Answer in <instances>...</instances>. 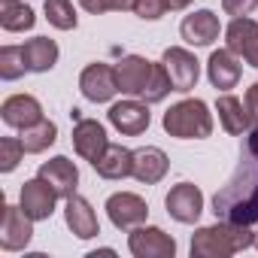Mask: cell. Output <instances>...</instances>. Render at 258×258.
Here are the masks:
<instances>
[{"instance_id": "obj_37", "label": "cell", "mask_w": 258, "mask_h": 258, "mask_svg": "<svg viewBox=\"0 0 258 258\" xmlns=\"http://www.w3.org/2000/svg\"><path fill=\"white\" fill-rule=\"evenodd\" d=\"M255 249H258V231H255Z\"/></svg>"}, {"instance_id": "obj_10", "label": "cell", "mask_w": 258, "mask_h": 258, "mask_svg": "<svg viewBox=\"0 0 258 258\" xmlns=\"http://www.w3.org/2000/svg\"><path fill=\"white\" fill-rule=\"evenodd\" d=\"M106 118H109V124L115 127V131L124 134V137L143 134L146 127H149V121H152L146 100H121V103H112L109 112H106Z\"/></svg>"}, {"instance_id": "obj_29", "label": "cell", "mask_w": 258, "mask_h": 258, "mask_svg": "<svg viewBox=\"0 0 258 258\" xmlns=\"http://www.w3.org/2000/svg\"><path fill=\"white\" fill-rule=\"evenodd\" d=\"M22 158H25V146H22L19 137H4L0 140V173H13Z\"/></svg>"}, {"instance_id": "obj_14", "label": "cell", "mask_w": 258, "mask_h": 258, "mask_svg": "<svg viewBox=\"0 0 258 258\" xmlns=\"http://www.w3.org/2000/svg\"><path fill=\"white\" fill-rule=\"evenodd\" d=\"M0 118L16 131H25V127L43 121V106L34 94H10L0 103Z\"/></svg>"}, {"instance_id": "obj_3", "label": "cell", "mask_w": 258, "mask_h": 258, "mask_svg": "<svg viewBox=\"0 0 258 258\" xmlns=\"http://www.w3.org/2000/svg\"><path fill=\"white\" fill-rule=\"evenodd\" d=\"M161 124H164V131L170 137H176V140H207L213 134V112H210V106L204 100L188 97V100L173 103L164 112Z\"/></svg>"}, {"instance_id": "obj_22", "label": "cell", "mask_w": 258, "mask_h": 258, "mask_svg": "<svg viewBox=\"0 0 258 258\" xmlns=\"http://www.w3.org/2000/svg\"><path fill=\"white\" fill-rule=\"evenodd\" d=\"M25 61H28V73H49L58 64V43L49 37H34L25 46Z\"/></svg>"}, {"instance_id": "obj_13", "label": "cell", "mask_w": 258, "mask_h": 258, "mask_svg": "<svg viewBox=\"0 0 258 258\" xmlns=\"http://www.w3.org/2000/svg\"><path fill=\"white\" fill-rule=\"evenodd\" d=\"M106 146H109L106 127H103L97 118H79V121H76V127H73V149H76L79 158H85V161L94 164V161L103 155Z\"/></svg>"}, {"instance_id": "obj_11", "label": "cell", "mask_w": 258, "mask_h": 258, "mask_svg": "<svg viewBox=\"0 0 258 258\" xmlns=\"http://www.w3.org/2000/svg\"><path fill=\"white\" fill-rule=\"evenodd\" d=\"M55 201H58V191L43 179V176H34L22 185V198H19V207L34 219V222H43L55 213Z\"/></svg>"}, {"instance_id": "obj_31", "label": "cell", "mask_w": 258, "mask_h": 258, "mask_svg": "<svg viewBox=\"0 0 258 258\" xmlns=\"http://www.w3.org/2000/svg\"><path fill=\"white\" fill-rule=\"evenodd\" d=\"M255 7H258V0H222V10H225V16H234V19H243V16H249Z\"/></svg>"}, {"instance_id": "obj_15", "label": "cell", "mask_w": 258, "mask_h": 258, "mask_svg": "<svg viewBox=\"0 0 258 258\" xmlns=\"http://www.w3.org/2000/svg\"><path fill=\"white\" fill-rule=\"evenodd\" d=\"M64 222H67V228H70L79 240H91V237L100 234L97 213L91 210V204H88L82 195H70V198H64Z\"/></svg>"}, {"instance_id": "obj_9", "label": "cell", "mask_w": 258, "mask_h": 258, "mask_svg": "<svg viewBox=\"0 0 258 258\" xmlns=\"http://www.w3.org/2000/svg\"><path fill=\"white\" fill-rule=\"evenodd\" d=\"M164 207H167V216L182 222V225H195L204 213V191L191 182H179L167 191L164 198Z\"/></svg>"}, {"instance_id": "obj_34", "label": "cell", "mask_w": 258, "mask_h": 258, "mask_svg": "<svg viewBox=\"0 0 258 258\" xmlns=\"http://www.w3.org/2000/svg\"><path fill=\"white\" fill-rule=\"evenodd\" d=\"M134 4H137V0H109L112 13H127V10H134Z\"/></svg>"}, {"instance_id": "obj_32", "label": "cell", "mask_w": 258, "mask_h": 258, "mask_svg": "<svg viewBox=\"0 0 258 258\" xmlns=\"http://www.w3.org/2000/svg\"><path fill=\"white\" fill-rule=\"evenodd\" d=\"M79 7H82L85 13H91V16H103V13H112L109 0H79Z\"/></svg>"}, {"instance_id": "obj_28", "label": "cell", "mask_w": 258, "mask_h": 258, "mask_svg": "<svg viewBox=\"0 0 258 258\" xmlns=\"http://www.w3.org/2000/svg\"><path fill=\"white\" fill-rule=\"evenodd\" d=\"M170 91H173V82H170V73H167V67H164V64H155V70H152V79H149L146 91L140 94V100H146V103H161V100H164Z\"/></svg>"}, {"instance_id": "obj_20", "label": "cell", "mask_w": 258, "mask_h": 258, "mask_svg": "<svg viewBox=\"0 0 258 258\" xmlns=\"http://www.w3.org/2000/svg\"><path fill=\"white\" fill-rule=\"evenodd\" d=\"M216 112H219L222 127H225L228 134H234V137H237V134H246L249 127H255L246 100H240V97H234V94H228V91L216 100Z\"/></svg>"}, {"instance_id": "obj_5", "label": "cell", "mask_w": 258, "mask_h": 258, "mask_svg": "<svg viewBox=\"0 0 258 258\" xmlns=\"http://www.w3.org/2000/svg\"><path fill=\"white\" fill-rule=\"evenodd\" d=\"M106 216H109V222H112L118 231H134L137 225L146 222L149 207H146V201H143L140 195H134V191H115V195L106 198Z\"/></svg>"}, {"instance_id": "obj_8", "label": "cell", "mask_w": 258, "mask_h": 258, "mask_svg": "<svg viewBox=\"0 0 258 258\" xmlns=\"http://www.w3.org/2000/svg\"><path fill=\"white\" fill-rule=\"evenodd\" d=\"M161 64H164V67H167V73H170L173 91L185 94V91H191V88L198 85V76H201V61H198L188 49H182V46H170V49H164Z\"/></svg>"}, {"instance_id": "obj_1", "label": "cell", "mask_w": 258, "mask_h": 258, "mask_svg": "<svg viewBox=\"0 0 258 258\" xmlns=\"http://www.w3.org/2000/svg\"><path fill=\"white\" fill-rule=\"evenodd\" d=\"M213 213L216 219L225 222H240V225L258 222V124L246 131L234 173L213 195Z\"/></svg>"}, {"instance_id": "obj_35", "label": "cell", "mask_w": 258, "mask_h": 258, "mask_svg": "<svg viewBox=\"0 0 258 258\" xmlns=\"http://www.w3.org/2000/svg\"><path fill=\"white\" fill-rule=\"evenodd\" d=\"M243 58H246V64H249V67H255V70H258V37H255V43L249 46V52H246Z\"/></svg>"}, {"instance_id": "obj_16", "label": "cell", "mask_w": 258, "mask_h": 258, "mask_svg": "<svg viewBox=\"0 0 258 258\" xmlns=\"http://www.w3.org/2000/svg\"><path fill=\"white\" fill-rule=\"evenodd\" d=\"M219 31H222V25L213 10H198V13L185 16L179 25V34L188 46H213L219 40Z\"/></svg>"}, {"instance_id": "obj_19", "label": "cell", "mask_w": 258, "mask_h": 258, "mask_svg": "<svg viewBox=\"0 0 258 258\" xmlns=\"http://www.w3.org/2000/svg\"><path fill=\"white\" fill-rule=\"evenodd\" d=\"M170 170V158L158 149V146H143L134 152V179L143 185H158Z\"/></svg>"}, {"instance_id": "obj_2", "label": "cell", "mask_w": 258, "mask_h": 258, "mask_svg": "<svg viewBox=\"0 0 258 258\" xmlns=\"http://www.w3.org/2000/svg\"><path fill=\"white\" fill-rule=\"evenodd\" d=\"M255 246V234L240 222H216L191 234V258H228Z\"/></svg>"}, {"instance_id": "obj_30", "label": "cell", "mask_w": 258, "mask_h": 258, "mask_svg": "<svg viewBox=\"0 0 258 258\" xmlns=\"http://www.w3.org/2000/svg\"><path fill=\"white\" fill-rule=\"evenodd\" d=\"M167 10H170V7H167V0H137V4H134V13H137L140 19H146V22H158V19H164Z\"/></svg>"}, {"instance_id": "obj_6", "label": "cell", "mask_w": 258, "mask_h": 258, "mask_svg": "<svg viewBox=\"0 0 258 258\" xmlns=\"http://www.w3.org/2000/svg\"><path fill=\"white\" fill-rule=\"evenodd\" d=\"M34 237V219L13 204H4V216H0V249L4 252H19L31 243Z\"/></svg>"}, {"instance_id": "obj_21", "label": "cell", "mask_w": 258, "mask_h": 258, "mask_svg": "<svg viewBox=\"0 0 258 258\" xmlns=\"http://www.w3.org/2000/svg\"><path fill=\"white\" fill-rule=\"evenodd\" d=\"M91 167H94L97 176H103V179H124V176L134 173V152L124 149V146L109 143V146L103 149V155H100Z\"/></svg>"}, {"instance_id": "obj_4", "label": "cell", "mask_w": 258, "mask_h": 258, "mask_svg": "<svg viewBox=\"0 0 258 258\" xmlns=\"http://www.w3.org/2000/svg\"><path fill=\"white\" fill-rule=\"evenodd\" d=\"M127 249L134 258H173L176 240L155 225H137L127 234Z\"/></svg>"}, {"instance_id": "obj_23", "label": "cell", "mask_w": 258, "mask_h": 258, "mask_svg": "<svg viewBox=\"0 0 258 258\" xmlns=\"http://www.w3.org/2000/svg\"><path fill=\"white\" fill-rule=\"evenodd\" d=\"M34 25H37V16L25 0H0V28L4 31L22 34V31H31Z\"/></svg>"}, {"instance_id": "obj_17", "label": "cell", "mask_w": 258, "mask_h": 258, "mask_svg": "<svg viewBox=\"0 0 258 258\" xmlns=\"http://www.w3.org/2000/svg\"><path fill=\"white\" fill-rule=\"evenodd\" d=\"M37 176H43V179L58 191V198H70V195H76L79 170H76V164H73L70 158H64V155H55V158L43 161L40 170H37Z\"/></svg>"}, {"instance_id": "obj_12", "label": "cell", "mask_w": 258, "mask_h": 258, "mask_svg": "<svg viewBox=\"0 0 258 258\" xmlns=\"http://www.w3.org/2000/svg\"><path fill=\"white\" fill-rule=\"evenodd\" d=\"M152 70L155 64L140 58V55H124L118 64H115V79H118V91L121 94H131V97H140L152 79Z\"/></svg>"}, {"instance_id": "obj_36", "label": "cell", "mask_w": 258, "mask_h": 258, "mask_svg": "<svg viewBox=\"0 0 258 258\" xmlns=\"http://www.w3.org/2000/svg\"><path fill=\"white\" fill-rule=\"evenodd\" d=\"M188 4H191V0H167V7H170V10H185Z\"/></svg>"}, {"instance_id": "obj_26", "label": "cell", "mask_w": 258, "mask_h": 258, "mask_svg": "<svg viewBox=\"0 0 258 258\" xmlns=\"http://www.w3.org/2000/svg\"><path fill=\"white\" fill-rule=\"evenodd\" d=\"M43 13H46L49 25L58 28V31H76V25H79L76 10H73L70 0H46V4H43Z\"/></svg>"}, {"instance_id": "obj_25", "label": "cell", "mask_w": 258, "mask_h": 258, "mask_svg": "<svg viewBox=\"0 0 258 258\" xmlns=\"http://www.w3.org/2000/svg\"><path fill=\"white\" fill-rule=\"evenodd\" d=\"M19 140H22V146H25L28 155H40V152H46L49 146H55V140H58V124L49 121V118H43V121L25 127Z\"/></svg>"}, {"instance_id": "obj_18", "label": "cell", "mask_w": 258, "mask_h": 258, "mask_svg": "<svg viewBox=\"0 0 258 258\" xmlns=\"http://www.w3.org/2000/svg\"><path fill=\"white\" fill-rule=\"evenodd\" d=\"M240 73H243V67H240V61H237V55H234L231 49H216V52L210 55V61H207L210 85L219 88V91H231V88H237Z\"/></svg>"}, {"instance_id": "obj_24", "label": "cell", "mask_w": 258, "mask_h": 258, "mask_svg": "<svg viewBox=\"0 0 258 258\" xmlns=\"http://www.w3.org/2000/svg\"><path fill=\"white\" fill-rule=\"evenodd\" d=\"M258 37V22L243 16V19H231V25L225 28V49H231L237 58H243L249 52V46Z\"/></svg>"}, {"instance_id": "obj_7", "label": "cell", "mask_w": 258, "mask_h": 258, "mask_svg": "<svg viewBox=\"0 0 258 258\" xmlns=\"http://www.w3.org/2000/svg\"><path fill=\"white\" fill-rule=\"evenodd\" d=\"M79 91H82V97L91 100V103H109V100L115 97V91H118L115 67L100 64V61L88 64V67L79 73Z\"/></svg>"}, {"instance_id": "obj_27", "label": "cell", "mask_w": 258, "mask_h": 258, "mask_svg": "<svg viewBox=\"0 0 258 258\" xmlns=\"http://www.w3.org/2000/svg\"><path fill=\"white\" fill-rule=\"evenodd\" d=\"M28 73V61H25V49L22 46H4L0 49V79L16 82Z\"/></svg>"}, {"instance_id": "obj_33", "label": "cell", "mask_w": 258, "mask_h": 258, "mask_svg": "<svg viewBox=\"0 0 258 258\" xmlns=\"http://www.w3.org/2000/svg\"><path fill=\"white\" fill-rule=\"evenodd\" d=\"M246 106H249V112H252V121L258 124V82L249 85V91H246Z\"/></svg>"}]
</instances>
